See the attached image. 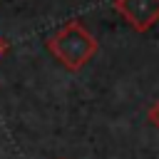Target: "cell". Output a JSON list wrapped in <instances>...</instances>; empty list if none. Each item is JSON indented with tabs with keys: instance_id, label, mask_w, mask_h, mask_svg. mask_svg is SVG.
<instances>
[{
	"instance_id": "3957f363",
	"label": "cell",
	"mask_w": 159,
	"mask_h": 159,
	"mask_svg": "<svg viewBox=\"0 0 159 159\" xmlns=\"http://www.w3.org/2000/svg\"><path fill=\"white\" fill-rule=\"evenodd\" d=\"M147 117H149V122H152V124L159 129V97H157V99L149 104V109H147Z\"/></svg>"
},
{
	"instance_id": "277c9868",
	"label": "cell",
	"mask_w": 159,
	"mask_h": 159,
	"mask_svg": "<svg viewBox=\"0 0 159 159\" xmlns=\"http://www.w3.org/2000/svg\"><path fill=\"white\" fill-rule=\"evenodd\" d=\"M5 52H7V42H5V40H2V37H0V57H2V55H5Z\"/></svg>"
},
{
	"instance_id": "6da1fadb",
	"label": "cell",
	"mask_w": 159,
	"mask_h": 159,
	"mask_svg": "<svg viewBox=\"0 0 159 159\" xmlns=\"http://www.w3.org/2000/svg\"><path fill=\"white\" fill-rule=\"evenodd\" d=\"M97 40L94 35L80 22V20H70L65 22L55 35L47 37V50L55 55V60H60L70 72L82 70L94 55H97Z\"/></svg>"
},
{
	"instance_id": "7a4b0ae2",
	"label": "cell",
	"mask_w": 159,
	"mask_h": 159,
	"mask_svg": "<svg viewBox=\"0 0 159 159\" xmlns=\"http://www.w3.org/2000/svg\"><path fill=\"white\" fill-rule=\"evenodd\" d=\"M112 7L137 32H147L159 22V0H112Z\"/></svg>"
}]
</instances>
